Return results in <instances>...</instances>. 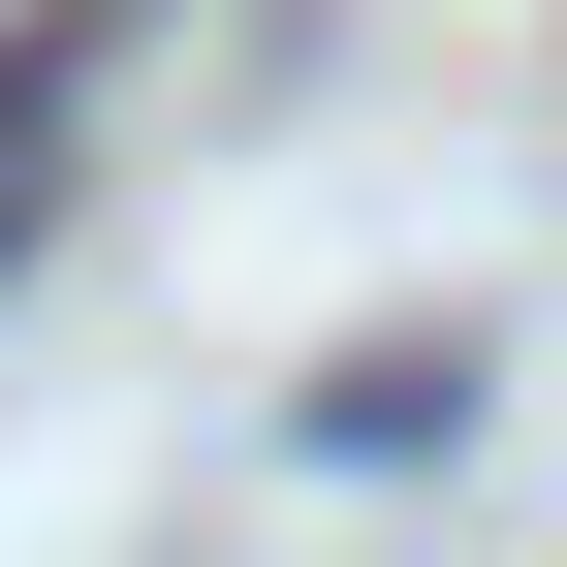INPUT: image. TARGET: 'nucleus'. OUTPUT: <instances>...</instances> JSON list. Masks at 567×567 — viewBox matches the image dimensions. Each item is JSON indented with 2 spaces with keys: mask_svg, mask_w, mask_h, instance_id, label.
Returning a JSON list of instances; mask_svg holds the SVG:
<instances>
[{
  "mask_svg": "<svg viewBox=\"0 0 567 567\" xmlns=\"http://www.w3.org/2000/svg\"><path fill=\"white\" fill-rule=\"evenodd\" d=\"M63 95H95V32H0V252L63 221Z\"/></svg>",
  "mask_w": 567,
  "mask_h": 567,
  "instance_id": "obj_1",
  "label": "nucleus"
}]
</instances>
